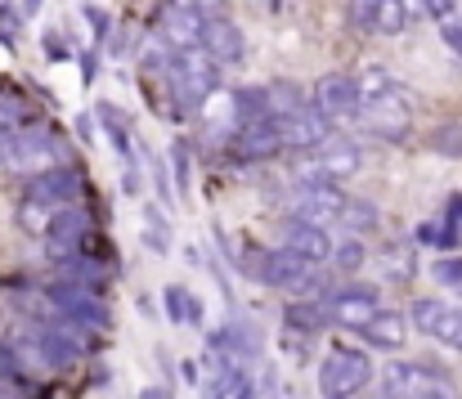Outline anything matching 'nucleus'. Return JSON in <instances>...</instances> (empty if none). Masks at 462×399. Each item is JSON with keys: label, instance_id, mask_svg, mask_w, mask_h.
Masks as SVG:
<instances>
[{"label": "nucleus", "instance_id": "obj_18", "mask_svg": "<svg viewBox=\"0 0 462 399\" xmlns=\"http://www.w3.org/2000/svg\"><path fill=\"white\" fill-rule=\"evenodd\" d=\"M77 193H81V175H77L68 162L27 180V198H41V202H50V207H68V202H77Z\"/></svg>", "mask_w": 462, "mask_h": 399}, {"label": "nucleus", "instance_id": "obj_33", "mask_svg": "<svg viewBox=\"0 0 462 399\" xmlns=\"http://www.w3.org/2000/svg\"><path fill=\"white\" fill-rule=\"evenodd\" d=\"M341 220H346L350 229H373V225H377V211H373V202H346V207H341Z\"/></svg>", "mask_w": 462, "mask_h": 399}, {"label": "nucleus", "instance_id": "obj_23", "mask_svg": "<svg viewBox=\"0 0 462 399\" xmlns=\"http://www.w3.org/2000/svg\"><path fill=\"white\" fill-rule=\"evenodd\" d=\"M54 211H59V207H50V202H41V198H23V207H18V225H23L27 234L45 238V229H50Z\"/></svg>", "mask_w": 462, "mask_h": 399}, {"label": "nucleus", "instance_id": "obj_11", "mask_svg": "<svg viewBox=\"0 0 462 399\" xmlns=\"http://www.w3.org/2000/svg\"><path fill=\"white\" fill-rule=\"evenodd\" d=\"M86 234H90V216L81 211V207H59L54 211V220H50V229H45V252H50V261H72V256H81V243H86Z\"/></svg>", "mask_w": 462, "mask_h": 399}, {"label": "nucleus", "instance_id": "obj_39", "mask_svg": "<svg viewBox=\"0 0 462 399\" xmlns=\"http://www.w3.org/2000/svg\"><path fill=\"white\" fill-rule=\"evenodd\" d=\"M445 41H449V45L458 50V59H462V18H458V23L449 18V27H445Z\"/></svg>", "mask_w": 462, "mask_h": 399}, {"label": "nucleus", "instance_id": "obj_22", "mask_svg": "<svg viewBox=\"0 0 462 399\" xmlns=\"http://www.w3.org/2000/svg\"><path fill=\"white\" fill-rule=\"evenodd\" d=\"M404 27H409V0H377L373 32L377 36H400Z\"/></svg>", "mask_w": 462, "mask_h": 399}, {"label": "nucleus", "instance_id": "obj_24", "mask_svg": "<svg viewBox=\"0 0 462 399\" xmlns=\"http://www.w3.org/2000/svg\"><path fill=\"white\" fill-rule=\"evenodd\" d=\"M427 144H431V153H440V157H462V122H445V126H436V131L427 135Z\"/></svg>", "mask_w": 462, "mask_h": 399}, {"label": "nucleus", "instance_id": "obj_9", "mask_svg": "<svg viewBox=\"0 0 462 399\" xmlns=\"http://www.w3.org/2000/svg\"><path fill=\"white\" fill-rule=\"evenodd\" d=\"M364 166V153L350 144V139H337V144H319L314 157H306L297 166V184H319V180H346Z\"/></svg>", "mask_w": 462, "mask_h": 399}, {"label": "nucleus", "instance_id": "obj_25", "mask_svg": "<svg viewBox=\"0 0 462 399\" xmlns=\"http://www.w3.org/2000/svg\"><path fill=\"white\" fill-rule=\"evenodd\" d=\"M166 310H171L175 323H198V319H202V305H198L184 287H166Z\"/></svg>", "mask_w": 462, "mask_h": 399}, {"label": "nucleus", "instance_id": "obj_16", "mask_svg": "<svg viewBox=\"0 0 462 399\" xmlns=\"http://www.w3.org/2000/svg\"><path fill=\"white\" fill-rule=\"evenodd\" d=\"M377 310H382V292H377V287H364V283H350V287H341V292L328 301V314H332V323H341V328H359V323H368Z\"/></svg>", "mask_w": 462, "mask_h": 399}, {"label": "nucleus", "instance_id": "obj_30", "mask_svg": "<svg viewBox=\"0 0 462 399\" xmlns=\"http://www.w3.org/2000/svg\"><path fill=\"white\" fill-rule=\"evenodd\" d=\"M23 122H27L23 104H18V99H0V153H5V144H9L14 135L23 131Z\"/></svg>", "mask_w": 462, "mask_h": 399}, {"label": "nucleus", "instance_id": "obj_37", "mask_svg": "<svg viewBox=\"0 0 462 399\" xmlns=\"http://www.w3.org/2000/svg\"><path fill=\"white\" fill-rule=\"evenodd\" d=\"M175 180H180V189H189V153H184V144H175Z\"/></svg>", "mask_w": 462, "mask_h": 399}, {"label": "nucleus", "instance_id": "obj_4", "mask_svg": "<svg viewBox=\"0 0 462 399\" xmlns=\"http://www.w3.org/2000/svg\"><path fill=\"white\" fill-rule=\"evenodd\" d=\"M373 382V359L355 346H332L319 364V395L323 399H355Z\"/></svg>", "mask_w": 462, "mask_h": 399}, {"label": "nucleus", "instance_id": "obj_36", "mask_svg": "<svg viewBox=\"0 0 462 399\" xmlns=\"http://www.w3.org/2000/svg\"><path fill=\"white\" fill-rule=\"evenodd\" d=\"M422 9H427L431 18H440V23H449V18L458 14V0H422Z\"/></svg>", "mask_w": 462, "mask_h": 399}, {"label": "nucleus", "instance_id": "obj_21", "mask_svg": "<svg viewBox=\"0 0 462 399\" xmlns=\"http://www.w3.org/2000/svg\"><path fill=\"white\" fill-rule=\"evenodd\" d=\"M229 108H234V122H261V117H274V99L265 86H243L229 95Z\"/></svg>", "mask_w": 462, "mask_h": 399}, {"label": "nucleus", "instance_id": "obj_41", "mask_svg": "<svg viewBox=\"0 0 462 399\" xmlns=\"http://www.w3.org/2000/svg\"><path fill=\"white\" fill-rule=\"evenodd\" d=\"M41 9V0H23V14H36Z\"/></svg>", "mask_w": 462, "mask_h": 399}, {"label": "nucleus", "instance_id": "obj_2", "mask_svg": "<svg viewBox=\"0 0 462 399\" xmlns=\"http://www.w3.org/2000/svg\"><path fill=\"white\" fill-rule=\"evenodd\" d=\"M0 162H5V171L32 180V175H41V171L63 166V144H59V135L50 131V126H27V122H23V131L5 144Z\"/></svg>", "mask_w": 462, "mask_h": 399}, {"label": "nucleus", "instance_id": "obj_26", "mask_svg": "<svg viewBox=\"0 0 462 399\" xmlns=\"http://www.w3.org/2000/svg\"><path fill=\"white\" fill-rule=\"evenodd\" d=\"M328 261H332V265L341 269V274H355V269H359L364 261H368V252H364V243H359V238L350 234L346 243H332V256H328Z\"/></svg>", "mask_w": 462, "mask_h": 399}, {"label": "nucleus", "instance_id": "obj_1", "mask_svg": "<svg viewBox=\"0 0 462 399\" xmlns=\"http://www.w3.org/2000/svg\"><path fill=\"white\" fill-rule=\"evenodd\" d=\"M256 283L265 287H283L292 296H319L323 292V278H319V265L301 261L297 252L288 247H270V252H252L247 261H238Z\"/></svg>", "mask_w": 462, "mask_h": 399}, {"label": "nucleus", "instance_id": "obj_12", "mask_svg": "<svg viewBox=\"0 0 462 399\" xmlns=\"http://www.w3.org/2000/svg\"><path fill=\"white\" fill-rule=\"evenodd\" d=\"M279 247L297 252V256L310 261V265H328V256H332V238H328V229H323V225H310V220H301V216H292V220L279 225Z\"/></svg>", "mask_w": 462, "mask_h": 399}, {"label": "nucleus", "instance_id": "obj_5", "mask_svg": "<svg viewBox=\"0 0 462 399\" xmlns=\"http://www.w3.org/2000/svg\"><path fill=\"white\" fill-rule=\"evenodd\" d=\"M359 86H355V77L350 72H323L319 81H314V90H310V108L337 131V126H350L355 117H359Z\"/></svg>", "mask_w": 462, "mask_h": 399}, {"label": "nucleus", "instance_id": "obj_28", "mask_svg": "<svg viewBox=\"0 0 462 399\" xmlns=\"http://www.w3.org/2000/svg\"><path fill=\"white\" fill-rule=\"evenodd\" d=\"M431 337L436 341H445L449 350H462V310H440V319H436V328H431Z\"/></svg>", "mask_w": 462, "mask_h": 399}, {"label": "nucleus", "instance_id": "obj_31", "mask_svg": "<svg viewBox=\"0 0 462 399\" xmlns=\"http://www.w3.org/2000/svg\"><path fill=\"white\" fill-rule=\"evenodd\" d=\"M355 86H359V99H373V95H382V90L395 86V81H391V72H382L377 63H368L364 72H355Z\"/></svg>", "mask_w": 462, "mask_h": 399}, {"label": "nucleus", "instance_id": "obj_13", "mask_svg": "<svg viewBox=\"0 0 462 399\" xmlns=\"http://www.w3.org/2000/svg\"><path fill=\"white\" fill-rule=\"evenodd\" d=\"M234 157L238 162H270L283 153V135L274 126V117H261V122H243L234 126Z\"/></svg>", "mask_w": 462, "mask_h": 399}, {"label": "nucleus", "instance_id": "obj_32", "mask_svg": "<svg viewBox=\"0 0 462 399\" xmlns=\"http://www.w3.org/2000/svg\"><path fill=\"white\" fill-rule=\"evenodd\" d=\"M440 310H445V301H436V296H418V301H413V310H409V314H413V328L431 337V328H436Z\"/></svg>", "mask_w": 462, "mask_h": 399}, {"label": "nucleus", "instance_id": "obj_7", "mask_svg": "<svg viewBox=\"0 0 462 399\" xmlns=\"http://www.w3.org/2000/svg\"><path fill=\"white\" fill-rule=\"evenodd\" d=\"M386 399H458V386L427 364H386Z\"/></svg>", "mask_w": 462, "mask_h": 399}, {"label": "nucleus", "instance_id": "obj_20", "mask_svg": "<svg viewBox=\"0 0 462 399\" xmlns=\"http://www.w3.org/2000/svg\"><path fill=\"white\" fill-rule=\"evenodd\" d=\"M283 323L297 328V332H306V337H319V332L332 323V314H328V305H323L319 296H314V301H310V296H297V301L283 310Z\"/></svg>", "mask_w": 462, "mask_h": 399}, {"label": "nucleus", "instance_id": "obj_38", "mask_svg": "<svg viewBox=\"0 0 462 399\" xmlns=\"http://www.w3.org/2000/svg\"><path fill=\"white\" fill-rule=\"evenodd\" d=\"M180 5H189V9H198V14H220V9H225V0H180Z\"/></svg>", "mask_w": 462, "mask_h": 399}, {"label": "nucleus", "instance_id": "obj_27", "mask_svg": "<svg viewBox=\"0 0 462 399\" xmlns=\"http://www.w3.org/2000/svg\"><path fill=\"white\" fill-rule=\"evenodd\" d=\"M382 274H386L391 283H409V278H413V252H409V247H386V252H382Z\"/></svg>", "mask_w": 462, "mask_h": 399}, {"label": "nucleus", "instance_id": "obj_34", "mask_svg": "<svg viewBox=\"0 0 462 399\" xmlns=\"http://www.w3.org/2000/svg\"><path fill=\"white\" fill-rule=\"evenodd\" d=\"M373 14H377V0H350V27L355 32H373Z\"/></svg>", "mask_w": 462, "mask_h": 399}, {"label": "nucleus", "instance_id": "obj_35", "mask_svg": "<svg viewBox=\"0 0 462 399\" xmlns=\"http://www.w3.org/2000/svg\"><path fill=\"white\" fill-rule=\"evenodd\" d=\"M431 274H436L445 287H462V256H458V261H454V256H449V261H436V265H431Z\"/></svg>", "mask_w": 462, "mask_h": 399}, {"label": "nucleus", "instance_id": "obj_8", "mask_svg": "<svg viewBox=\"0 0 462 399\" xmlns=\"http://www.w3.org/2000/svg\"><path fill=\"white\" fill-rule=\"evenodd\" d=\"M45 296H50V305H54V314L63 319V323H86V328H108V305L95 296V287H86V283H72V278H54L50 287H45Z\"/></svg>", "mask_w": 462, "mask_h": 399}, {"label": "nucleus", "instance_id": "obj_6", "mask_svg": "<svg viewBox=\"0 0 462 399\" xmlns=\"http://www.w3.org/2000/svg\"><path fill=\"white\" fill-rule=\"evenodd\" d=\"M355 122L368 135H377V139L400 144L404 135H413V108H409V99H404L395 86H386L382 95H373V99L359 104V117H355Z\"/></svg>", "mask_w": 462, "mask_h": 399}, {"label": "nucleus", "instance_id": "obj_17", "mask_svg": "<svg viewBox=\"0 0 462 399\" xmlns=\"http://www.w3.org/2000/svg\"><path fill=\"white\" fill-rule=\"evenodd\" d=\"M157 36L171 45V50H189V45H202V14L171 0L162 14H157Z\"/></svg>", "mask_w": 462, "mask_h": 399}, {"label": "nucleus", "instance_id": "obj_29", "mask_svg": "<svg viewBox=\"0 0 462 399\" xmlns=\"http://www.w3.org/2000/svg\"><path fill=\"white\" fill-rule=\"evenodd\" d=\"M418 243L422 247H458V229H454V220H427V225H418Z\"/></svg>", "mask_w": 462, "mask_h": 399}, {"label": "nucleus", "instance_id": "obj_19", "mask_svg": "<svg viewBox=\"0 0 462 399\" xmlns=\"http://www.w3.org/2000/svg\"><path fill=\"white\" fill-rule=\"evenodd\" d=\"M373 350H400L404 346V337H409V319L404 314H395V310H377L368 323H359L355 328Z\"/></svg>", "mask_w": 462, "mask_h": 399}, {"label": "nucleus", "instance_id": "obj_40", "mask_svg": "<svg viewBox=\"0 0 462 399\" xmlns=\"http://www.w3.org/2000/svg\"><path fill=\"white\" fill-rule=\"evenodd\" d=\"M449 220H462V193L449 198Z\"/></svg>", "mask_w": 462, "mask_h": 399}, {"label": "nucleus", "instance_id": "obj_14", "mask_svg": "<svg viewBox=\"0 0 462 399\" xmlns=\"http://www.w3.org/2000/svg\"><path fill=\"white\" fill-rule=\"evenodd\" d=\"M202 45H207V54H211L220 68L243 63V54H247L243 27H238V23H229L225 14H202Z\"/></svg>", "mask_w": 462, "mask_h": 399}, {"label": "nucleus", "instance_id": "obj_3", "mask_svg": "<svg viewBox=\"0 0 462 399\" xmlns=\"http://www.w3.org/2000/svg\"><path fill=\"white\" fill-rule=\"evenodd\" d=\"M166 77H171L175 99H184V104H202V99H211V95L220 90V63L207 54V45L175 50Z\"/></svg>", "mask_w": 462, "mask_h": 399}, {"label": "nucleus", "instance_id": "obj_15", "mask_svg": "<svg viewBox=\"0 0 462 399\" xmlns=\"http://www.w3.org/2000/svg\"><path fill=\"white\" fill-rule=\"evenodd\" d=\"M341 207H346V193L332 184V180H319V184H297V216L310 225H332L341 220Z\"/></svg>", "mask_w": 462, "mask_h": 399}, {"label": "nucleus", "instance_id": "obj_10", "mask_svg": "<svg viewBox=\"0 0 462 399\" xmlns=\"http://www.w3.org/2000/svg\"><path fill=\"white\" fill-rule=\"evenodd\" d=\"M274 126L283 135V148H297V153H314V148L328 144V135H332V126L310 108V99L306 104H292V108H279V113H274Z\"/></svg>", "mask_w": 462, "mask_h": 399}]
</instances>
